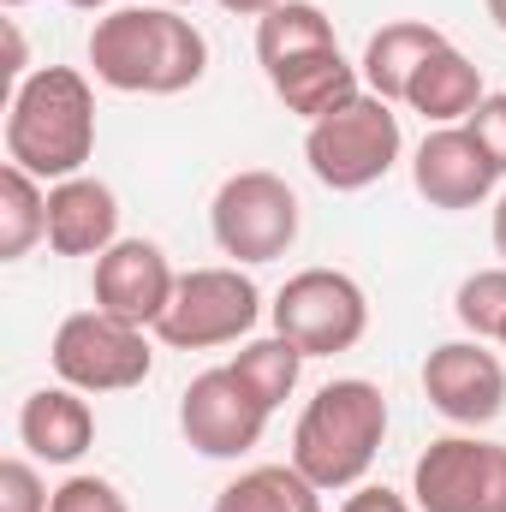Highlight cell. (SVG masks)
<instances>
[{
	"instance_id": "cell-1",
	"label": "cell",
	"mask_w": 506,
	"mask_h": 512,
	"mask_svg": "<svg viewBox=\"0 0 506 512\" xmlns=\"http://www.w3.org/2000/svg\"><path fill=\"white\" fill-rule=\"evenodd\" d=\"M90 66L120 96H179L209 72V42L179 6H120L90 30Z\"/></svg>"
},
{
	"instance_id": "cell-2",
	"label": "cell",
	"mask_w": 506,
	"mask_h": 512,
	"mask_svg": "<svg viewBox=\"0 0 506 512\" xmlns=\"http://www.w3.org/2000/svg\"><path fill=\"white\" fill-rule=\"evenodd\" d=\"M96 155V96L90 78L72 66H42L12 90L6 108V161L60 185L78 179Z\"/></svg>"
},
{
	"instance_id": "cell-3",
	"label": "cell",
	"mask_w": 506,
	"mask_h": 512,
	"mask_svg": "<svg viewBox=\"0 0 506 512\" xmlns=\"http://www.w3.org/2000/svg\"><path fill=\"white\" fill-rule=\"evenodd\" d=\"M381 435H387V399L376 382H328L316 387V399L304 405L298 429H292V465L322 489V495H340V489H358L370 477L381 453Z\"/></svg>"
},
{
	"instance_id": "cell-4",
	"label": "cell",
	"mask_w": 506,
	"mask_h": 512,
	"mask_svg": "<svg viewBox=\"0 0 506 512\" xmlns=\"http://www.w3.org/2000/svg\"><path fill=\"white\" fill-rule=\"evenodd\" d=\"M405 137H399V114L381 96H352L346 108H334L328 120H316L304 137V161L328 191H364L387 179V167L399 161Z\"/></svg>"
},
{
	"instance_id": "cell-5",
	"label": "cell",
	"mask_w": 506,
	"mask_h": 512,
	"mask_svg": "<svg viewBox=\"0 0 506 512\" xmlns=\"http://www.w3.org/2000/svg\"><path fill=\"white\" fill-rule=\"evenodd\" d=\"M370 328V298L340 268H298L274 298V334H286L304 358L352 352Z\"/></svg>"
},
{
	"instance_id": "cell-6",
	"label": "cell",
	"mask_w": 506,
	"mask_h": 512,
	"mask_svg": "<svg viewBox=\"0 0 506 512\" xmlns=\"http://www.w3.org/2000/svg\"><path fill=\"white\" fill-rule=\"evenodd\" d=\"M54 376L78 393H126V387L149 382V334L137 322H120L108 310H78L54 328Z\"/></svg>"
},
{
	"instance_id": "cell-7",
	"label": "cell",
	"mask_w": 506,
	"mask_h": 512,
	"mask_svg": "<svg viewBox=\"0 0 506 512\" xmlns=\"http://www.w3.org/2000/svg\"><path fill=\"white\" fill-rule=\"evenodd\" d=\"M262 316V292L251 274L239 268H191L173 286L167 316L155 322L161 346L173 352H209V346H233L239 334H251Z\"/></svg>"
},
{
	"instance_id": "cell-8",
	"label": "cell",
	"mask_w": 506,
	"mask_h": 512,
	"mask_svg": "<svg viewBox=\"0 0 506 512\" xmlns=\"http://www.w3.org/2000/svg\"><path fill=\"white\" fill-rule=\"evenodd\" d=\"M209 227H215V245L233 262H274V256L292 251L298 239V197L280 173L268 167H245L233 173L215 203H209Z\"/></svg>"
},
{
	"instance_id": "cell-9",
	"label": "cell",
	"mask_w": 506,
	"mask_h": 512,
	"mask_svg": "<svg viewBox=\"0 0 506 512\" xmlns=\"http://www.w3.org/2000/svg\"><path fill=\"white\" fill-rule=\"evenodd\" d=\"M417 512H506V447L483 435H441L411 471Z\"/></svg>"
},
{
	"instance_id": "cell-10",
	"label": "cell",
	"mask_w": 506,
	"mask_h": 512,
	"mask_svg": "<svg viewBox=\"0 0 506 512\" xmlns=\"http://www.w3.org/2000/svg\"><path fill=\"white\" fill-rule=\"evenodd\" d=\"M179 429H185V441L203 459H245L262 441V429H268V405L239 382L233 364H221V370H203L197 382L185 387Z\"/></svg>"
},
{
	"instance_id": "cell-11",
	"label": "cell",
	"mask_w": 506,
	"mask_h": 512,
	"mask_svg": "<svg viewBox=\"0 0 506 512\" xmlns=\"http://www.w3.org/2000/svg\"><path fill=\"white\" fill-rule=\"evenodd\" d=\"M423 393L447 423H495L506 411V364L483 340H447L423 358Z\"/></svg>"
},
{
	"instance_id": "cell-12",
	"label": "cell",
	"mask_w": 506,
	"mask_h": 512,
	"mask_svg": "<svg viewBox=\"0 0 506 512\" xmlns=\"http://www.w3.org/2000/svg\"><path fill=\"white\" fill-rule=\"evenodd\" d=\"M173 262L155 239H120L96 256V274H90V292H96V310L137 322V328H155L173 304Z\"/></svg>"
},
{
	"instance_id": "cell-13",
	"label": "cell",
	"mask_w": 506,
	"mask_h": 512,
	"mask_svg": "<svg viewBox=\"0 0 506 512\" xmlns=\"http://www.w3.org/2000/svg\"><path fill=\"white\" fill-rule=\"evenodd\" d=\"M495 179H501V167H495L489 149L471 137V126H435L417 143V155H411V185H417V197H423L429 209H447V215L489 203Z\"/></svg>"
},
{
	"instance_id": "cell-14",
	"label": "cell",
	"mask_w": 506,
	"mask_h": 512,
	"mask_svg": "<svg viewBox=\"0 0 506 512\" xmlns=\"http://www.w3.org/2000/svg\"><path fill=\"white\" fill-rule=\"evenodd\" d=\"M108 245H120V197L90 173L48 185V251L102 256Z\"/></svg>"
},
{
	"instance_id": "cell-15",
	"label": "cell",
	"mask_w": 506,
	"mask_h": 512,
	"mask_svg": "<svg viewBox=\"0 0 506 512\" xmlns=\"http://www.w3.org/2000/svg\"><path fill=\"white\" fill-rule=\"evenodd\" d=\"M268 84L274 96L286 102V114L298 120H328L334 108H346L352 96H364V72L340 54V48H316V54H298V60H280L268 66Z\"/></svg>"
},
{
	"instance_id": "cell-16",
	"label": "cell",
	"mask_w": 506,
	"mask_h": 512,
	"mask_svg": "<svg viewBox=\"0 0 506 512\" xmlns=\"http://www.w3.org/2000/svg\"><path fill=\"white\" fill-rule=\"evenodd\" d=\"M18 441L36 453V459H48V465H72V459H84L90 453V441H96V411H90V399L78 393V387H36L30 399H24V411H18Z\"/></svg>"
},
{
	"instance_id": "cell-17",
	"label": "cell",
	"mask_w": 506,
	"mask_h": 512,
	"mask_svg": "<svg viewBox=\"0 0 506 512\" xmlns=\"http://www.w3.org/2000/svg\"><path fill=\"white\" fill-rule=\"evenodd\" d=\"M483 72L447 42V48H435L423 66H417V78H411V90H405V108L411 114H423L429 126H459V120H471L477 108H483Z\"/></svg>"
},
{
	"instance_id": "cell-18",
	"label": "cell",
	"mask_w": 506,
	"mask_h": 512,
	"mask_svg": "<svg viewBox=\"0 0 506 512\" xmlns=\"http://www.w3.org/2000/svg\"><path fill=\"white\" fill-rule=\"evenodd\" d=\"M435 48H447V36H441L435 24H423V18H393V24H381L376 36H370V48H364V66H358L364 84H370V96L405 102L417 66H423Z\"/></svg>"
},
{
	"instance_id": "cell-19",
	"label": "cell",
	"mask_w": 506,
	"mask_h": 512,
	"mask_svg": "<svg viewBox=\"0 0 506 512\" xmlns=\"http://www.w3.org/2000/svg\"><path fill=\"white\" fill-rule=\"evenodd\" d=\"M209 512H322V489L298 465H256L239 471Z\"/></svg>"
},
{
	"instance_id": "cell-20",
	"label": "cell",
	"mask_w": 506,
	"mask_h": 512,
	"mask_svg": "<svg viewBox=\"0 0 506 512\" xmlns=\"http://www.w3.org/2000/svg\"><path fill=\"white\" fill-rule=\"evenodd\" d=\"M316 48H340L334 42V18L316 0H280L274 12L256 18V60H262V72L280 66V60L316 54Z\"/></svg>"
},
{
	"instance_id": "cell-21",
	"label": "cell",
	"mask_w": 506,
	"mask_h": 512,
	"mask_svg": "<svg viewBox=\"0 0 506 512\" xmlns=\"http://www.w3.org/2000/svg\"><path fill=\"white\" fill-rule=\"evenodd\" d=\"M36 239H48V191L24 167H0V256L18 262Z\"/></svg>"
},
{
	"instance_id": "cell-22",
	"label": "cell",
	"mask_w": 506,
	"mask_h": 512,
	"mask_svg": "<svg viewBox=\"0 0 506 512\" xmlns=\"http://www.w3.org/2000/svg\"><path fill=\"white\" fill-rule=\"evenodd\" d=\"M233 370H239V382L274 411V405L292 399V387H298V376H304V352H298L286 334H268V340H251V346L233 358Z\"/></svg>"
},
{
	"instance_id": "cell-23",
	"label": "cell",
	"mask_w": 506,
	"mask_h": 512,
	"mask_svg": "<svg viewBox=\"0 0 506 512\" xmlns=\"http://www.w3.org/2000/svg\"><path fill=\"white\" fill-rule=\"evenodd\" d=\"M453 316H459L477 340H501V328H506V268L465 274V280H459V298H453Z\"/></svg>"
},
{
	"instance_id": "cell-24",
	"label": "cell",
	"mask_w": 506,
	"mask_h": 512,
	"mask_svg": "<svg viewBox=\"0 0 506 512\" xmlns=\"http://www.w3.org/2000/svg\"><path fill=\"white\" fill-rule=\"evenodd\" d=\"M48 507H54V495L36 477V465L30 459H6L0 465V512H48Z\"/></svg>"
},
{
	"instance_id": "cell-25",
	"label": "cell",
	"mask_w": 506,
	"mask_h": 512,
	"mask_svg": "<svg viewBox=\"0 0 506 512\" xmlns=\"http://www.w3.org/2000/svg\"><path fill=\"white\" fill-rule=\"evenodd\" d=\"M48 512H131V507L108 477H66L54 489V507Z\"/></svg>"
},
{
	"instance_id": "cell-26",
	"label": "cell",
	"mask_w": 506,
	"mask_h": 512,
	"mask_svg": "<svg viewBox=\"0 0 506 512\" xmlns=\"http://www.w3.org/2000/svg\"><path fill=\"white\" fill-rule=\"evenodd\" d=\"M465 126H471V137H477V143L489 149V161H495V167L506 173V90L483 96V108H477V114H471Z\"/></svg>"
},
{
	"instance_id": "cell-27",
	"label": "cell",
	"mask_w": 506,
	"mask_h": 512,
	"mask_svg": "<svg viewBox=\"0 0 506 512\" xmlns=\"http://www.w3.org/2000/svg\"><path fill=\"white\" fill-rule=\"evenodd\" d=\"M340 512H417V507H411L405 495H393V489H376V483H370V489L346 495V507Z\"/></svg>"
},
{
	"instance_id": "cell-28",
	"label": "cell",
	"mask_w": 506,
	"mask_h": 512,
	"mask_svg": "<svg viewBox=\"0 0 506 512\" xmlns=\"http://www.w3.org/2000/svg\"><path fill=\"white\" fill-rule=\"evenodd\" d=\"M6 72L24 84L30 72H24V36H18V24H6Z\"/></svg>"
},
{
	"instance_id": "cell-29",
	"label": "cell",
	"mask_w": 506,
	"mask_h": 512,
	"mask_svg": "<svg viewBox=\"0 0 506 512\" xmlns=\"http://www.w3.org/2000/svg\"><path fill=\"white\" fill-rule=\"evenodd\" d=\"M227 12H239V18H262V12H274L280 0H221Z\"/></svg>"
},
{
	"instance_id": "cell-30",
	"label": "cell",
	"mask_w": 506,
	"mask_h": 512,
	"mask_svg": "<svg viewBox=\"0 0 506 512\" xmlns=\"http://www.w3.org/2000/svg\"><path fill=\"white\" fill-rule=\"evenodd\" d=\"M495 251L506 262V191H501V203H495Z\"/></svg>"
},
{
	"instance_id": "cell-31",
	"label": "cell",
	"mask_w": 506,
	"mask_h": 512,
	"mask_svg": "<svg viewBox=\"0 0 506 512\" xmlns=\"http://www.w3.org/2000/svg\"><path fill=\"white\" fill-rule=\"evenodd\" d=\"M483 6H489V18H495V24L506 30V0H483Z\"/></svg>"
},
{
	"instance_id": "cell-32",
	"label": "cell",
	"mask_w": 506,
	"mask_h": 512,
	"mask_svg": "<svg viewBox=\"0 0 506 512\" xmlns=\"http://www.w3.org/2000/svg\"><path fill=\"white\" fill-rule=\"evenodd\" d=\"M66 6H78V12H96V6H114V0H66Z\"/></svg>"
},
{
	"instance_id": "cell-33",
	"label": "cell",
	"mask_w": 506,
	"mask_h": 512,
	"mask_svg": "<svg viewBox=\"0 0 506 512\" xmlns=\"http://www.w3.org/2000/svg\"><path fill=\"white\" fill-rule=\"evenodd\" d=\"M155 6H191V0H155Z\"/></svg>"
},
{
	"instance_id": "cell-34",
	"label": "cell",
	"mask_w": 506,
	"mask_h": 512,
	"mask_svg": "<svg viewBox=\"0 0 506 512\" xmlns=\"http://www.w3.org/2000/svg\"><path fill=\"white\" fill-rule=\"evenodd\" d=\"M501 352H506V328H501Z\"/></svg>"
},
{
	"instance_id": "cell-35",
	"label": "cell",
	"mask_w": 506,
	"mask_h": 512,
	"mask_svg": "<svg viewBox=\"0 0 506 512\" xmlns=\"http://www.w3.org/2000/svg\"><path fill=\"white\" fill-rule=\"evenodd\" d=\"M6 6H24V0H6Z\"/></svg>"
}]
</instances>
